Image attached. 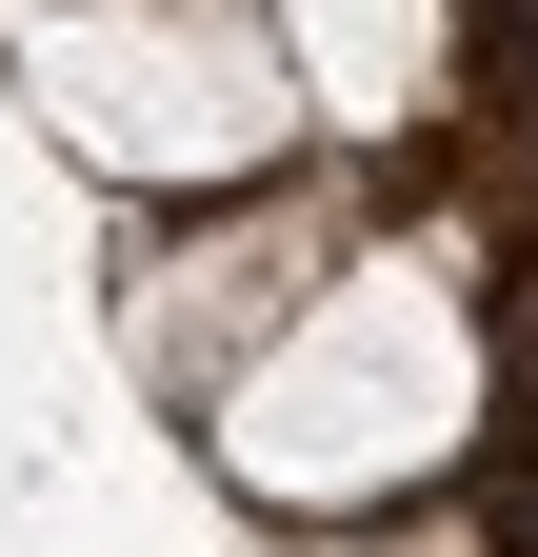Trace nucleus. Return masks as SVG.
Instances as JSON below:
<instances>
[{
	"label": "nucleus",
	"mask_w": 538,
	"mask_h": 557,
	"mask_svg": "<svg viewBox=\"0 0 538 557\" xmlns=\"http://www.w3.org/2000/svg\"><path fill=\"white\" fill-rule=\"evenodd\" d=\"M458 398H479L458 319L419 299V259H379L359 299H340V338H319L280 398H240V458H280V478H399V458L458 438Z\"/></svg>",
	"instance_id": "obj_1"
},
{
	"label": "nucleus",
	"mask_w": 538,
	"mask_h": 557,
	"mask_svg": "<svg viewBox=\"0 0 538 557\" xmlns=\"http://www.w3.org/2000/svg\"><path fill=\"white\" fill-rule=\"evenodd\" d=\"M299 60H319V100H340V120H419L439 0H299Z\"/></svg>",
	"instance_id": "obj_2"
}]
</instances>
